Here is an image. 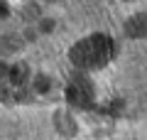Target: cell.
Here are the masks:
<instances>
[{"mask_svg": "<svg viewBox=\"0 0 147 140\" xmlns=\"http://www.w3.org/2000/svg\"><path fill=\"white\" fill-rule=\"evenodd\" d=\"M66 99H69V103L86 108V106L93 103V86L86 79H74L66 86Z\"/></svg>", "mask_w": 147, "mask_h": 140, "instance_id": "2", "label": "cell"}, {"mask_svg": "<svg viewBox=\"0 0 147 140\" xmlns=\"http://www.w3.org/2000/svg\"><path fill=\"white\" fill-rule=\"evenodd\" d=\"M127 30H130V35H147V15H137L127 25Z\"/></svg>", "mask_w": 147, "mask_h": 140, "instance_id": "3", "label": "cell"}, {"mask_svg": "<svg viewBox=\"0 0 147 140\" xmlns=\"http://www.w3.org/2000/svg\"><path fill=\"white\" fill-rule=\"evenodd\" d=\"M115 57V42L108 35H91L76 42L71 49V62L79 69H100Z\"/></svg>", "mask_w": 147, "mask_h": 140, "instance_id": "1", "label": "cell"}]
</instances>
